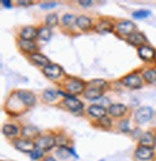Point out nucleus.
Instances as JSON below:
<instances>
[{
    "instance_id": "obj_6",
    "label": "nucleus",
    "mask_w": 156,
    "mask_h": 161,
    "mask_svg": "<svg viewBox=\"0 0 156 161\" xmlns=\"http://www.w3.org/2000/svg\"><path fill=\"white\" fill-rule=\"evenodd\" d=\"M121 83L125 86L128 87L130 89H139L143 85V80L142 78L135 74L132 75H127L124 77L121 78Z\"/></svg>"
},
{
    "instance_id": "obj_22",
    "label": "nucleus",
    "mask_w": 156,
    "mask_h": 161,
    "mask_svg": "<svg viewBox=\"0 0 156 161\" xmlns=\"http://www.w3.org/2000/svg\"><path fill=\"white\" fill-rule=\"evenodd\" d=\"M39 133L40 131L39 129L36 127V126H33V125H26V126H23L22 130H21V134L22 136L25 138V139H33V138H36L37 136H39Z\"/></svg>"
},
{
    "instance_id": "obj_29",
    "label": "nucleus",
    "mask_w": 156,
    "mask_h": 161,
    "mask_svg": "<svg viewBox=\"0 0 156 161\" xmlns=\"http://www.w3.org/2000/svg\"><path fill=\"white\" fill-rule=\"evenodd\" d=\"M88 88H96V89H101L104 90L105 87L107 86V83L102 79H94L91 82H89Z\"/></svg>"
},
{
    "instance_id": "obj_30",
    "label": "nucleus",
    "mask_w": 156,
    "mask_h": 161,
    "mask_svg": "<svg viewBox=\"0 0 156 161\" xmlns=\"http://www.w3.org/2000/svg\"><path fill=\"white\" fill-rule=\"evenodd\" d=\"M151 14V13L148 10H139V11H135L132 14V17L136 19H147L148 17H149Z\"/></svg>"
},
{
    "instance_id": "obj_39",
    "label": "nucleus",
    "mask_w": 156,
    "mask_h": 161,
    "mask_svg": "<svg viewBox=\"0 0 156 161\" xmlns=\"http://www.w3.org/2000/svg\"><path fill=\"white\" fill-rule=\"evenodd\" d=\"M44 161H57L55 158H53L52 156H48V157H46Z\"/></svg>"
},
{
    "instance_id": "obj_32",
    "label": "nucleus",
    "mask_w": 156,
    "mask_h": 161,
    "mask_svg": "<svg viewBox=\"0 0 156 161\" xmlns=\"http://www.w3.org/2000/svg\"><path fill=\"white\" fill-rule=\"evenodd\" d=\"M97 124L98 125H100L102 128L104 129H110L111 126H112V121L110 118H108V117H103V118H100L97 120Z\"/></svg>"
},
{
    "instance_id": "obj_17",
    "label": "nucleus",
    "mask_w": 156,
    "mask_h": 161,
    "mask_svg": "<svg viewBox=\"0 0 156 161\" xmlns=\"http://www.w3.org/2000/svg\"><path fill=\"white\" fill-rule=\"evenodd\" d=\"M87 112H88L89 115L94 117V118H97V120H98V119L105 117L106 114L108 113V110L104 106H102V105L93 104V105H91V106L88 107Z\"/></svg>"
},
{
    "instance_id": "obj_23",
    "label": "nucleus",
    "mask_w": 156,
    "mask_h": 161,
    "mask_svg": "<svg viewBox=\"0 0 156 161\" xmlns=\"http://www.w3.org/2000/svg\"><path fill=\"white\" fill-rule=\"evenodd\" d=\"M2 132L7 137H15L19 133V128L16 125L6 124L2 127Z\"/></svg>"
},
{
    "instance_id": "obj_5",
    "label": "nucleus",
    "mask_w": 156,
    "mask_h": 161,
    "mask_svg": "<svg viewBox=\"0 0 156 161\" xmlns=\"http://www.w3.org/2000/svg\"><path fill=\"white\" fill-rule=\"evenodd\" d=\"M55 145H56V139H55L53 136H51V135L40 136V137L36 141V146H37V148L42 150L44 152H48V151H50Z\"/></svg>"
},
{
    "instance_id": "obj_19",
    "label": "nucleus",
    "mask_w": 156,
    "mask_h": 161,
    "mask_svg": "<svg viewBox=\"0 0 156 161\" xmlns=\"http://www.w3.org/2000/svg\"><path fill=\"white\" fill-rule=\"evenodd\" d=\"M104 90L101 89H96V88H87L85 92L83 93L84 97L87 99L90 100H96L99 99L100 97H102Z\"/></svg>"
},
{
    "instance_id": "obj_2",
    "label": "nucleus",
    "mask_w": 156,
    "mask_h": 161,
    "mask_svg": "<svg viewBox=\"0 0 156 161\" xmlns=\"http://www.w3.org/2000/svg\"><path fill=\"white\" fill-rule=\"evenodd\" d=\"M153 117V109L149 106H143L139 108L134 115V119L138 124H146Z\"/></svg>"
},
{
    "instance_id": "obj_13",
    "label": "nucleus",
    "mask_w": 156,
    "mask_h": 161,
    "mask_svg": "<svg viewBox=\"0 0 156 161\" xmlns=\"http://www.w3.org/2000/svg\"><path fill=\"white\" fill-rule=\"evenodd\" d=\"M19 49L27 54H33L36 52V50L38 49V46L37 43L34 42L33 41H26V40H22L20 39L19 41Z\"/></svg>"
},
{
    "instance_id": "obj_27",
    "label": "nucleus",
    "mask_w": 156,
    "mask_h": 161,
    "mask_svg": "<svg viewBox=\"0 0 156 161\" xmlns=\"http://www.w3.org/2000/svg\"><path fill=\"white\" fill-rule=\"evenodd\" d=\"M51 30L47 26H42L39 29V38L45 42H48L51 38Z\"/></svg>"
},
{
    "instance_id": "obj_20",
    "label": "nucleus",
    "mask_w": 156,
    "mask_h": 161,
    "mask_svg": "<svg viewBox=\"0 0 156 161\" xmlns=\"http://www.w3.org/2000/svg\"><path fill=\"white\" fill-rule=\"evenodd\" d=\"M140 144H141V146H145V147L152 149L156 145V138L150 132L143 133L141 136V138H140Z\"/></svg>"
},
{
    "instance_id": "obj_14",
    "label": "nucleus",
    "mask_w": 156,
    "mask_h": 161,
    "mask_svg": "<svg viewBox=\"0 0 156 161\" xmlns=\"http://www.w3.org/2000/svg\"><path fill=\"white\" fill-rule=\"evenodd\" d=\"M153 154H154L153 150L151 148L145 147V146H140L135 152L136 157L142 161H147V160L151 159L153 157Z\"/></svg>"
},
{
    "instance_id": "obj_34",
    "label": "nucleus",
    "mask_w": 156,
    "mask_h": 161,
    "mask_svg": "<svg viewBox=\"0 0 156 161\" xmlns=\"http://www.w3.org/2000/svg\"><path fill=\"white\" fill-rule=\"evenodd\" d=\"M119 128L122 132H128L129 131V121L123 120L119 124Z\"/></svg>"
},
{
    "instance_id": "obj_12",
    "label": "nucleus",
    "mask_w": 156,
    "mask_h": 161,
    "mask_svg": "<svg viewBox=\"0 0 156 161\" xmlns=\"http://www.w3.org/2000/svg\"><path fill=\"white\" fill-rule=\"evenodd\" d=\"M114 23L110 21L109 19H102L94 26V31L100 34L110 33L114 30Z\"/></svg>"
},
{
    "instance_id": "obj_21",
    "label": "nucleus",
    "mask_w": 156,
    "mask_h": 161,
    "mask_svg": "<svg viewBox=\"0 0 156 161\" xmlns=\"http://www.w3.org/2000/svg\"><path fill=\"white\" fill-rule=\"evenodd\" d=\"M76 26L82 31H88L92 28V19L87 16H79L76 20Z\"/></svg>"
},
{
    "instance_id": "obj_8",
    "label": "nucleus",
    "mask_w": 156,
    "mask_h": 161,
    "mask_svg": "<svg viewBox=\"0 0 156 161\" xmlns=\"http://www.w3.org/2000/svg\"><path fill=\"white\" fill-rule=\"evenodd\" d=\"M15 147L17 150L22 153H31L36 148V143L29 139H18L15 142Z\"/></svg>"
},
{
    "instance_id": "obj_26",
    "label": "nucleus",
    "mask_w": 156,
    "mask_h": 161,
    "mask_svg": "<svg viewBox=\"0 0 156 161\" xmlns=\"http://www.w3.org/2000/svg\"><path fill=\"white\" fill-rule=\"evenodd\" d=\"M61 159H67L70 156V154H75V153L73 151V149L67 148V146H61L59 148V150L56 153Z\"/></svg>"
},
{
    "instance_id": "obj_9",
    "label": "nucleus",
    "mask_w": 156,
    "mask_h": 161,
    "mask_svg": "<svg viewBox=\"0 0 156 161\" xmlns=\"http://www.w3.org/2000/svg\"><path fill=\"white\" fill-rule=\"evenodd\" d=\"M42 72H44V75L47 76L48 78L57 79L62 75L63 69L60 66L56 64H49L48 66L42 68Z\"/></svg>"
},
{
    "instance_id": "obj_33",
    "label": "nucleus",
    "mask_w": 156,
    "mask_h": 161,
    "mask_svg": "<svg viewBox=\"0 0 156 161\" xmlns=\"http://www.w3.org/2000/svg\"><path fill=\"white\" fill-rule=\"evenodd\" d=\"M44 154H45V152H44V151L40 150V149H39V148H36V149L30 153V157H31V159H33V160H39L40 158H41L42 156H44Z\"/></svg>"
},
{
    "instance_id": "obj_28",
    "label": "nucleus",
    "mask_w": 156,
    "mask_h": 161,
    "mask_svg": "<svg viewBox=\"0 0 156 161\" xmlns=\"http://www.w3.org/2000/svg\"><path fill=\"white\" fill-rule=\"evenodd\" d=\"M58 23H59V18L57 16V14L51 13L46 17V24L47 25V27L49 28L55 27L58 25Z\"/></svg>"
},
{
    "instance_id": "obj_4",
    "label": "nucleus",
    "mask_w": 156,
    "mask_h": 161,
    "mask_svg": "<svg viewBox=\"0 0 156 161\" xmlns=\"http://www.w3.org/2000/svg\"><path fill=\"white\" fill-rule=\"evenodd\" d=\"M63 104L65 105V107L67 109H68L70 112H73V113L81 112V111H83V108H84L83 102L73 96L70 97L65 98L63 101Z\"/></svg>"
},
{
    "instance_id": "obj_25",
    "label": "nucleus",
    "mask_w": 156,
    "mask_h": 161,
    "mask_svg": "<svg viewBox=\"0 0 156 161\" xmlns=\"http://www.w3.org/2000/svg\"><path fill=\"white\" fill-rule=\"evenodd\" d=\"M58 96H59V91L48 89L42 93V99L46 102H53L55 99H57Z\"/></svg>"
},
{
    "instance_id": "obj_24",
    "label": "nucleus",
    "mask_w": 156,
    "mask_h": 161,
    "mask_svg": "<svg viewBox=\"0 0 156 161\" xmlns=\"http://www.w3.org/2000/svg\"><path fill=\"white\" fill-rule=\"evenodd\" d=\"M76 20H77V18L74 17L73 14H66L62 18L63 25L65 27H67V28H72L74 25H76Z\"/></svg>"
},
{
    "instance_id": "obj_10",
    "label": "nucleus",
    "mask_w": 156,
    "mask_h": 161,
    "mask_svg": "<svg viewBox=\"0 0 156 161\" xmlns=\"http://www.w3.org/2000/svg\"><path fill=\"white\" fill-rule=\"evenodd\" d=\"M107 110H108V113L112 117H114V118H121V117H123L127 113V107L121 103L111 104Z\"/></svg>"
},
{
    "instance_id": "obj_7",
    "label": "nucleus",
    "mask_w": 156,
    "mask_h": 161,
    "mask_svg": "<svg viewBox=\"0 0 156 161\" xmlns=\"http://www.w3.org/2000/svg\"><path fill=\"white\" fill-rule=\"evenodd\" d=\"M117 31L123 36H130L131 34H133L136 30V25L134 22H132L131 20H122L120 21L117 25Z\"/></svg>"
},
{
    "instance_id": "obj_18",
    "label": "nucleus",
    "mask_w": 156,
    "mask_h": 161,
    "mask_svg": "<svg viewBox=\"0 0 156 161\" xmlns=\"http://www.w3.org/2000/svg\"><path fill=\"white\" fill-rule=\"evenodd\" d=\"M138 55L142 60L151 61L155 58V50L148 46H143L138 48Z\"/></svg>"
},
{
    "instance_id": "obj_16",
    "label": "nucleus",
    "mask_w": 156,
    "mask_h": 161,
    "mask_svg": "<svg viewBox=\"0 0 156 161\" xmlns=\"http://www.w3.org/2000/svg\"><path fill=\"white\" fill-rule=\"evenodd\" d=\"M20 39L26 41H33L39 37V30L33 26H26L20 31Z\"/></svg>"
},
{
    "instance_id": "obj_38",
    "label": "nucleus",
    "mask_w": 156,
    "mask_h": 161,
    "mask_svg": "<svg viewBox=\"0 0 156 161\" xmlns=\"http://www.w3.org/2000/svg\"><path fill=\"white\" fill-rule=\"evenodd\" d=\"M19 5L20 6H29L32 4V1H27V0H21V1H18Z\"/></svg>"
},
{
    "instance_id": "obj_11",
    "label": "nucleus",
    "mask_w": 156,
    "mask_h": 161,
    "mask_svg": "<svg viewBox=\"0 0 156 161\" xmlns=\"http://www.w3.org/2000/svg\"><path fill=\"white\" fill-rule=\"evenodd\" d=\"M127 42L134 47H141L145 46V43L148 42V39L146 38V36L143 33L134 32L133 34H131L128 38H127Z\"/></svg>"
},
{
    "instance_id": "obj_31",
    "label": "nucleus",
    "mask_w": 156,
    "mask_h": 161,
    "mask_svg": "<svg viewBox=\"0 0 156 161\" xmlns=\"http://www.w3.org/2000/svg\"><path fill=\"white\" fill-rule=\"evenodd\" d=\"M144 78L149 82L153 83L156 81V69H148L144 72Z\"/></svg>"
},
{
    "instance_id": "obj_3",
    "label": "nucleus",
    "mask_w": 156,
    "mask_h": 161,
    "mask_svg": "<svg viewBox=\"0 0 156 161\" xmlns=\"http://www.w3.org/2000/svg\"><path fill=\"white\" fill-rule=\"evenodd\" d=\"M17 97L21 103L27 107H32L36 103V97L35 95L30 92V91H26V90H19L17 92Z\"/></svg>"
},
{
    "instance_id": "obj_35",
    "label": "nucleus",
    "mask_w": 156,
    "mask_h": 161,
    "mask_svg": "<svg viewBox=\"0 0 156 161\" xmlns=\"http://www.w3.org/2000/svg\"><path fill=\"white\" fill-rule=\"evenodd\" d=\"M56 6H57V2H44L40 4L41 9H52Z\"/></svg>"
},
{
    "instance_id": "obj_1",
    "label": "nucleus",
    "mask_w": 156,
    "mask_h": 161,
    "mask_svg": "<svg viewBox=\"0 0 156 161\" xmlns=\"http://www.w3.org/2000/svg\"><path fill=\"white\" fill-rule=\"evenodd\" d=\"M65 89L69 95H79L85 92V83L79 79H68L65 83Z\"/></svg>"
},
{
    "instance_id": "obj_15",
    "label": "nucleus",
    "mask_w": 156,
    "mask_h": 161,
    "mask_svg": "<svg viewBox=\"0 0 156 161\" xmlns=\"http://www.w3.org/2000/svg\"><path fill=\"white\" fill-rule=\"evenodd\" d=\"M29 59L33 64H35L37 66H40V67H42V68H45V67L48 66L49 64H51L50 60L46 56H45L44 54H41V53H39V52H35L33 54H30L29 55Z\"/></svg>"
},
{
    "instance_id": "obj_37",
    "label": "nucleus",
    "mask_w": 156,
    "mask_h": 161,
    "mask_svg": "<svg viewBox=\"0 0 156 161\" xmlns=\"http://www.w3.org/2000/svg\"><path fill=\"white\" fill-rule=\"evenodd\" d=\"M1 3L3 4V6H4V7H6V8H8V9H10V8H12V7H13L12 1H10V0H2Z\"/></svg>"
},
{
    "instance_id": "obj_36",
    "label": "nucleus",
    "mask_w": 156,
    "mask_h": 161,
    "mask_svg": "<svg viewBox=\"0 0 156 161\" xmlns=\"http://www.w3.org/2000/svg\"><path fill=\"white\" fill-rule=\"evenodd\" d=\"M78 3L82 7H90L93 5L94 1H92V0H80V1H78Z\"/></svg>"
}]
</instances>
